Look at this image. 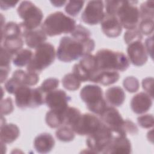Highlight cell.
Returning a JSON list of instances; mask_svg holds the SVG:
<instances>
[{"label": "cell", "mask_w": 154, "mask_h": 154, "mask_svg": "<svg viewBox=\"0 0 154 154\" xmlns=\"http://www.w3.org/2000/svg\"><path fill=\"white\" fill-rule=\"evenodd\" d=\"M114 135L112 131L103 122L93 133L87 136L86 144L93 153H103Z\"/></svg>", "instance_id": "cell-9"}, {"label": "cell", "mask_w": 154, "mask_h": 154, "mask_svg": "<svg viewBox=\"0 0 154 154\" xmlns=\"http://www.w3.org/2000/svg\"><path fill=\"white\" fill-rule=\"evenodd\" d=\"M127 54L129 62L136 66H142L148 60V54L144 45L140 40L133 42L128 45Z\"/></svg>", "instance_id": "cell-15"}, {"label": "cell", "mask_w": 154, "mask_h": 154, "mask_svg": "<svg viewBox=\"0 0 154 154\" xmlns=\"http://www.w3.org/2000/svg\"><path fill=\"white\" fill-rule=\"evenodd\" d=\"M20 130L18 126L13 123H8L1 126V142L5 144L11 143L19 136Z\"/></svg>", "instance_id": "cell-22"}, {"label": "cell", "mask_w": 154, "mask_h": 154, "mask_svg": "<svg viewBox=\"0 0 154 154\" xmlns=\"http://www.w3.org/2000/svg\"><path fill=\"white\" fill-rule=\"evenodd\" d=\"M154 2L153 1H147L142 3L140 8V19H153L154 17Z\"/></svg>", "instance_id": "cell-31"}, {"label": "cell", "mask_w": 154, "mask_h": 154, "mask_svg": "<svg viewBox=\"0 0 154 154\" xmlns=\"http://www.w3.org/2000/svg\"><path fill=\"white\" fill-rule=\"evenodd\" d=\"M99 116L101 121L107 126L112 132L126 135L123 129L125 120L114 106H107Z\"/></svg>", "instance_id": "cell-12"}, {"label": "cell", "mask_w": 154, "mask_h": 154, "mask_svg": "<svg viewBox=\"0 0 154 154\" xmlns=\"http://www.w3.org/2000/svg\"><path fill=\"white\" fill-rule=\"evenodd\" d=\"M103 8L104 4L102 1L88 2L81 14L82 21L89 25H95L100 23L105 14Z\"/></svg>", "instance_id": "cell-13"}, {"label": "cell", "mask_w": 154, "mask_h": 154, "mask_svg": "<svg viewBox=\"0 0 154 154\" xmlns=\"http://www.w3.org/2000/svg\"><path fill=\"white\" fill-rule=\"evenodd\" d=\"M55 55L54 46L51 43H43L35 49L31 61L26 66L27 71L40 73L54 63Z\"/></svg>", "instance_id": "cell-7"}, {"label": "cell", "mask_w": 154, "mask_h": 154, "mask_svg": "<svg viewBox=\"0 0 154 154\" xmlns=\"http://www.w3.org/2000/svg\"><path fill=\"white\" fill-rule=\"evenodd\" d=\"M123 129L126 134H129L131 135H137L138 132V129L136 124L129 119L125 120Z\"/></svg>", "instance_id": "cell-43"}, {"label": "cell", "mask_w": 154, "mask_h": 154, "mask_svg": "<svg viewBox=\"0 0 154 154\" xmlns=\"http://www.w3.org/2000/svg\"><path fill=\"white\" fill-rule=\"evenodd\" d=\"M26 45L30 48L36 49L47 39V35L42 29H35L28 31L25 36Z\"/></svg>", "instance_id": "cell-23"}, {"label": "cell", "mask_w": 154, "mask_h": 154, "mask_svg": "<svg viewBox=\"0 0 154 154\" xmlns=\"http://www.w3.org/2000/svg\"><path fill=\"white\" fill-rule=\"evenodd\" d=\"M67 1H51V3L52 4V5L57 7H60L65 5L66 3H67Z\"/></svg>", "instance_id": "cell-48"}, {"label": "cell", "mask_w": 154, "mask_h": 154, "mask_svg": "<svg viewBox=\"0 0 154 154\" xmlns=\"http://www.w3.org/2000/svg\"><path fill=\"white\" fill-rule=\"evenodd\" d=\"M85 1H69L65 6V11L71 16H76L82 10Z\"/></svg>", "instance_id": "cell-32"}, {"label": "cell", "mask_w": 154, "mask_h": 154, "mask_svg": "<svg viewBox=\"0 0 154 154\" xmlns=\"http://www.w3.org/2000/svg\"><path fill=\"white\" fill-rule=\"evenodd\" d=\"M76 26V21L61 11L48 15L41 25V29L49 37L71 33Z\"/></svg>", "instance_id": "cell-2"}, {"label": "cell", "mask_w": 154, "mask_h": 154, "mask_svg": "<svg viewBox=\"0 0 154 154\" xmlns=\"http://www.w3.org/2000/svg\"><path fill=\"white\" fill-rule=\"evenodd\" d=\"M138 1H119L115 12L122 28L128 30L137 28L140 20L139 8L137 6Z\"/></svg>", "instance_id": "cell-8"}, {"label": "cell", "mask_w": 154, "mask_h": 154, "mask_svg": "<svg viewBox=\"0 0 154 154\" xmlns=\"http://www.w3.org/2000/svg\"><path fill=\"white\" fill-rule=\"evenodd\" d=\"M137 122L139 126L144 129H150L154 125V119L152 114H147L140 116L137 117Z\"/></svg>", "instance_id": "cell-40"}, {"label": "cell", "mask_w": 154, "mask_h": 154, "mask_svg": "<svg viewBox=\"0 0 154 154\" xmlns=\"http://www.w3.org/2000/svg\"><path fill=\"white\" fill-rule=\"evenodd\" d=\"M81 82L73 73L65 75L62 79L63 86L69 91H75L79 89L81 86Z\"/></svg>", "instance_id": "cell-30"}, {"label": "cell", "mask_w": 154, "mask_h": 154, "mask_svg": "<svg viewBox=\"0 0 154 154\" xmlns=\"http://www.w3.org/2000/svg\"><path fill=\"white\" fill-rule=\"evenodd\" d=\"M102 123L96 116L85 113L81 114L76 122L71 127L75 133L79 135L88 136L95 131Z\"/></svg>", "instance_id": "cell-11"}, {"label": "cell", "mask_w": 154, "mask_h": 154, "mask_svg": "<svg viewBox=\"0 0 154 154\" xmlns=\"http://www.w3.org/2000/svg\"><path fill=\"white\" fill-rule=\"evenodd\" d=\"M81 115V113L79 109L69 106L63 112V125L69 126L71 128L76 122Z\"/></svg>", "instance_id": "cell-28"}, {"label": "cell", "mask_w": 154, "mask_h": 154, "mask_svg": "<svg viewBox=\"0 0 154 154\" xmlns=\"http://www.w3.org/2000/svg\"><path fill=\"white\" fill-rule=\"evenodd\" d=\"M57 138L63 142H70L74 140L75 134L72 129L67 125L60 126L55 132Z\"/></svg>", "instance_id": "cell-29"}, {"label": "cell", "mask_w": 154, "mask_h": 154, "mask_svg": "<svg viewBox=\"0 0 154 154\" xmlns=\"http://www.w3.org/2000/svg\"><path fill=\"white\" fill-rule=\"evenodd\" d=\"M10 70V68H1V83L5 81Z\"/></svg>", "instance_id": "cell-47"}, {"label": "cell", "mask_w": 154, "mask_h": 154, "mask_svg": "<svg viewBox=\"0 0 154 154\" xmlns=\"http://www.w3.org/2000/svg\"><path fill=\"white\" fill-rule=\"evenodd\" d=\"M98 70H115L123 72L128 69L130 62L122 52L102 49L95 55Z\"/></svg>", "instance_id": "cell-3"}, {"label": "cell", "mask_w": 154, "mask_h": 154, "mask_svg": "<svg viewBox=\"0 0 154 154\" xmlns=\"http://www.w3.org/2000/svg\"><path fill=\"white\" fill-rule=\"evenodd\" d=\"M80 97L91 112L100 115L106 109V100L103 96V91L97 85H86L80 91Z\"/></svg>", "instance_id": "cell-6"}, {"label": "cell", "mask_w": 154, "mask_h": 154, "mask_svg": "<svg viewBox=\"0 0 154 154\" xmlns=\"http://www.w3.org/2000/svg\"><path fill=\"white\" fill-rule=\"evenodd\" d=\"M71 97L63 90H55L45 95V103L51 109L58 112H64L69 106Z\"/></svg>", "instance_id": "cell-14"}, {"label": "cell", "mask_w": 154, "mask_h": 154, "mask_svg": "<svg viewBox=\"0 0 154 154\" xmlns=\"http://www.w3.org/2000/svg\"><path fill=\"white\" fill-rule=\"evenodd\" d=\"M153 78L147 77L143 79L142 87L148 93L151 97L153 98Z\"/></svg>", "instance_id": "cell-44"}, {"label": "cell", "mask_w": 154, "mask_h": 154, "mask_svg": "<svg viewBox=\"0 0 154 154\" xmlns=\"http://www.w3.org/2000/svg\"><path fill=\"white\" fill-rule=\"evenodd\" d=\"M153 97L146 92H140L133 96L131 101L132 111L137 114L148 111L152 106Z\"/></svg>", "instance_id": "cell-17"}, {"label": "cell", "mask_w": 154, "mask_h": 154, "mask_svg": "<svg viewBox=\"0 0 154 154\" xmlns=\"http://www.w3.org/2000/svg\"><path fill=\"white\" fill-rule=\"evenodd\" d=\"M17 12L19 16L23 20L22 22L19 23L23 37L28 31L36 29L42 23L43 18V12L31 1L21 2L17 7Z\"/></svg>", "instance_id": "cell-4"}, {"label": "cell", "mask_w": 154, "mask_h": 154, "mask_svg": "<svg viewBox=\"0 0 154 154\" xmlns=\"http://www.w3.org/2000/svg\"><path fill=\"white\" fill-rule=\"evenodd\" d=\"M22 86L20 81L16 78L12 76L5 83V89L9 94H14L16 90Z\"/></svg>", "instance_id": "cell-42"}, {"label": "cell", "mask_w": 154, "mask_h": 154, "mask_svg": "<svg viewBox=\"0 0 154 154\" xmlns=\"http://www.w3.org/2000/svg\"><path fill=\"white\" fill-rule=\"evenodd\" d=\"M32 56V52L30 49H22L14 55L12 60L13 64L19 67L27 66L31 61Z\"/></svg>", "instance_id": "cell-27"}, {"label": "cell", "mask_w": 154, "mask_h": 154, "mask_svg": "<svg viewBox=\"0 0 154 154\" xmlns=\"http://www.w3.org/2000/svg\"><path fill=\"white\" fill-rule=\"evenodd\" d=\"M55 146V140L49 133L44 132L38 135L34 140V147L37 152L47 153L50 152Z\"/></svg>", "instance_id": "cell-19"}, {"label": "cell", "mask_w": 154, "mask_h": 154, "mask_svg": "<svg viewBox=\"0 0 154 154\" xmlns=\"http://www.w3.org/2000/svg\"><path fill=\"white\" fill-rule=\"evenodd\" d=\"M153 35L149 36L147 37L145 41L144 46L146 49V51L147 52L148 55H150V57L152 59L153 58Z\"/></svg>", "instance_id": "cell-45"}, {"label": "cell", "mask_w": 154, "mask_h": 154, "mask_svg": "<svg viewBox=\"0 0 154 154\" xmlns=\"http://www.w3.org/2000/svg\"><path fill=\"white\" fill-rule=\"evenodd\" d=\"M40 80L39 75L37 73L32 72H25L22 81L23 85L33 86L36 85Z\"/></svg>", "instance_id": "cell-38"}, {"label": "cell", "mask_w": 154, "mask_h": 154, "mask_svg": "<svg viewBox=\"0 0 154 154\" xmlns=\"http://www.w3.org/2000/svg\"><path fill=\"white\" fill-rule=\"evenodd\" d=\"M131 152V143L126 135L114 133L112 140L102 153L129 154Z\"/></svg>", "instance_id": "cell-16"}, {"label": "cell", "mask_w": 154, "mask_h": 154, "mask_svg": "<svg viewBox=\"0 0 154 154\" xmlns=\"http://www.w3.org/2000/svg\"><path fill=\"white\" fill-rule=\"evenodd\" d=\"M123 85L125 90L129 93H135L140 88V83L138 79L133 76H128L124 79L123 81Z\"/></svg>", "instance_id": "cell-34"}, {"label": "cell", "mask_w": 154, "mask_h": 154, "mask_svg": "<svg viewBox=\"0 0 154 154\" xmlns=\"http://www.w3.org/2000/svg\"><path fill=\"white\" fill-rule=\"evenodd\" d=\"M97 70L96 57L90 54L82 57L78 63L74 64L72 69L73 73L83 82L90 81Z\"/></svg>", "instance_id": "cell-10"}, {"label": "cell", "mask_w": 154, "mask_h": 154, "mask_svg": "<svg viewBox=\"0 0 154 154\" xmlns=\"http://www.w3.org/2000/svg\"><path fill=\"white\" fill-rule=\"evenodd\" d=\"M124 90L119 86H113L108 88L105 92L106 100L112 106L118 107L122 105L125 100Z\"/></svg>", "instance_id": "cell-21"}, {"label": "cell", "mask_w": 154, "mask_h": 154, "mask_svg": "<svg viewBox=\"0 0 154 154\" xmlns=\"http://www.w3.org/2000/svg\"><path fill=\"white\" fill-rule=\"evenodd\" d=\"M45 121L51 128H57L64 124L63 112L51 109L46 112Z\"/></svg>", "instance_id": "cell-26"}, {"label": "cell", "mask_w": 154, "mask_h": 154, "mask_svg": "<svg viewBox=\"0 0 154 154\" xmlns=\"http://www.w3.org/2000/svg\"><path fill=\"white\" fill-rule=\"evenodd\" d=\"M14 55L5 49L3 46H1V57H0V67L10 68V62L13 60Z\"/></svg>", "instance_id": "cell-39"}, {"label": "cell", "mask_w": 154, "mask_h": 154, "mask_svg": "<svg viewBox=\"0 0 154 154\" xmlns=\"http://www.w3.org/2000/svg\"><path fill=\"white\" fill-rule=\"evenodd\" d=\"M18 3V1H1V8L2 10H7L9 8L14 7Z\"/></svg>", "instance_id": "cell-46"}, {"label": "cell", "mask_w": 154, "mask_h": 154, "mask_svg": "<svg viewBox=\"0 0 154 154\" xmlns=\"http://www.w3.org/2000/svg\"><path fill=\"white\" fill-rule=\"evenodd\" d=\"M22 38L21 37H11L4 38L1 40V46L14 56L23 46Z\"/></svg>", "instance_id": "cell-24"}, {"label": "cell", "mask_w": 154, "mask_h": 154, "mask_svg": "<svg viewBox=\"0 0 154 154\" xmlns=\"http://www.w3.org/2000/svg\"><path fill=\"white\" fill-rule=\"evenodd\" d=\"M16 106L20 109L37 108L45 103V95L40 87L31 88L29 86H20L14 94Z\"/></svg>", "instance_id": "cell-5"}, {"label": "cell", "mask_w": 154, "mask_h": 154, "mask_svg": "<svg viewBox=\"0 0 154 154\" xmlns=\"http://www.w3.org/2000/svg\"><path fill=\"white\" fill-rule=\"evenodd\" d=\"M143 38V34L139 31L138 28L127 30L124 34V40L127 45H129L135 41H141Z\"/></svg>", "instance_id": "cell-36"}, {"label": "cell", "mask_w": 154, "mask_h": 154, "mask_svg": "<svg viewBox=\"0 0 154 154\" xmlns=\"http://www.w3.org/2000/svg\"><path fill=\"white\" fill-rule=\"evenodd\" d=\"M100 25L103 33L109 38L117 37L122 32V26L115 16L105 13Z\"/></svg>", "instance_id": "cell-18"}, {"label": "cell", "mask_w": 154, "mask_h": 154, "mask_svg": "<svg viewBox=\"0 0 154 154\" xmlns=\"http://www.w3.org/2000/svg\"><path fill=\"white\" fill-rule=\"evenodd\" d=\"M11 37H23V34L19 23L9 22L1 29V40Z\"/></svg>", "instance_id": "cell-25"}, {"label": "cell", "mask_w": 154, "mask_h": 154, "mask_svg": "<svg viewBox=\"0 0 154 154\" xmlns=\"http://www.w3.org/2000/svg\"><path fill=\"white\" fill-rule=\"evenodd\" d=\"M14 110L13 100L10 97H8L1 101V114L6 116L11 114Z\"/></svg>", "instance_id": "cell-41"}, {"label": "cell", "mask_w": 154, "mask_h": 154, "mask_svg": "<svg viewBox=\"0 0 154 154\" xmlns=\"http://www.w3.org/2000/svg\"><path fill=\"white\" fill-rule=\"evenodd\" d=\"M72 37L79 40L84 41L90 38L91 32L81 25H77L70 33Z\"/></svg>", "instance_id": "cell-33"}, {"label": "cell", "mask_w": 154, "mask_h": 154, "mask_svg": "<svg viewBox=\"0 0 154 154\" xmlns=\"http://www.w3.org/2000/svg\"><path fill=\"white\" fill-rule=\"evenodd\" d=\"M95 48L94 40L90 38L84 41L78 40L72 37H63L57 48V58L64 63H70L90 54Z\"/></svg>", "instance_id": "cell-1"}, {"label": "cell", "mask_w": 154, "mask_h": 154, "mask_svg": "<svg viewBox=\"0 0 154 154\" xmlns=\"http://www.w3.org/2000/svg\"><path fill=\"white\" fill-rule=\"evenodd\" d=\"M120 75L115 70H97L91 77L90 82L103 85H109L118 81Z\"/></svg>", "instance_id": "cell-20"}, {"label": "cell", "mask_w": 154, "mask_h": 154, "mask_svg": "<svg viewBox=\"0 0 154 154\" xmlns=\"http://www.w3.org/2000/svg\"><path fill=\"white\" fill-rule=\"evenodd\" d=\"M137 28L143 35H150L153 31V19H141Z\"/></svg>", "instance_id": "cell-35"}, {"label": "cell", "mask_w": 154, "mask_h": 154, "mask_svg": "<svg viewBox=\"0 0 154 154\" xmlns=\"http://www.w3.org/2000/svg\"><path fill=\"white\" fill-rule=\"evenodd\" d=\"M59 85V80L55 78H49L46 79L41 84L40 88L45 93H49L56 88Z\"/></svg>", "instance_id": "cell-37"}]
</instances>
